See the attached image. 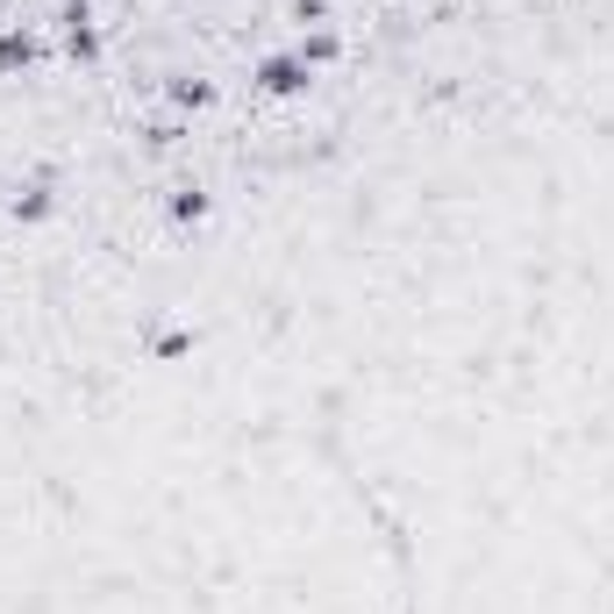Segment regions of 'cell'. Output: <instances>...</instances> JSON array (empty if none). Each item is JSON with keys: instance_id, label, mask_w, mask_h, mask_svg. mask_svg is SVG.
Returning a JSON list of instances; mask_svg holds the SVG:
<instances>
[{"instance_id": "cell-1", "label": "cell", "mask_w": 614, "mask_h": 614, "mask_svg": "<svg viewBox=\"0 0 614 614\" xmlns=\"http://www.w3.org/2000/svg\"><path fill=\"white\" fill-rule=\"evenodd\" d=\"M315 86V65H307L300 51L293 57H265L257 65V93H272V101H293V93H307Z\"/></svg>"}, {"instance_id": "cell-2", "label": "cell", "mask_w": 614, "mask_h": 614, "mask_svg": "<svg viewBox=\"0 0 614 614\" xmlns=\"http://www.w3.org/2000/svg\"><path fill=\"white\" fill-rule=\"evenodd\" d=\"M51 207H57V179L51 171H29V179L15 187V201H8V215H15V222H43Z\"/></svg>"}, {"instance_id": "cell-3", "label": "cell", "mask_w": 614, "mask_h": 614, "mask_svg": "<svg viewBox=\"0 0 614 614\" xmlns=\"http://www.w3.org/2000/svg\"><path fill=\"white\" fill-rule=\"evenodd\" d=\"M29 57H36V43H29V36H22V29H8V36H0V72L29 65Z\"/></svg>"}]
</instances>
